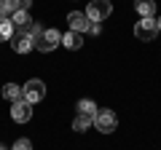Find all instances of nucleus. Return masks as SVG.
<instances>
[{
  "instance_id": "f257e3e1",
  "label": "nucleus",
  "mask_w": 161,
  "mask_h": 150,
  "mask_svg": "<svg viewBox=\"0 0 161 150\" xmlns=\"http://www.w3.org/2000/svg\"><path fill=\"white\" fill-rule=\"evenodd\" d=\"M32 43H35V48H38V51L48 54V51H54V48L62 43V35H59V29H46V27H43V29L32 38Z\"/></svg>"
},
{
  "instance_id": "f03ea898",
  "label": "nucleus",
  "mask_w": 161,
  "mask_h": 150,
  "mask_svg": "<svg viewBox=\"0 0 161 150\" xmlns=\"http://www.w3.org/2000/svg\"><path fill=\"white\" fill-rule=\"evenodd\" d=\"M43 97H46V83L38 81V78H32V81H27L22 86V99H24V102L35 104V102H40Z\"/></svg>"
},
{
  "instance_id": "7ed1b4c3",
  "label": "nucleus",
  "mask_w": 161,
  "mask_h": 150,
  "mask_svg": "<svg viewBox=\"0 0 161 150\" xmlns=\"http://www.w3.org/2000/svg\"><path fill=\"white\" fill-rule=\"evenodd\" d=\"M94 126H97L102 134H113L115 129H118V115H115L113 110H97V115H94Z\"/></svg>"
},
{
  "instance_id": "20e7f679",
  "label": "nucleus",
  "mask_w": 161,
  "mask_h": 150,
  "mask_svg": "<svg viewBox=\"0 0 161 150\" xmlns=\"http://www.w3.org/2000/svg\"><path fill=\"white\" fill-rule=\"evenodd\" d=\"M156 35H158V22L156 19H140L137 24H134V38L137 40H153Z\"/></svg>"
},
{
  "instance_id": "39448f33",
  "label": "nucleus",
  "mask_w": 161,
  "mask_h": 150,
  "mask_svg": "<svg viewBox=\"0 0 161 150\" xmlns=\"http://www.w3.org/2000/svg\"><path fill=\"white\" fill-rule=\"evenodd\" d=\"M113 13V6H110V0H92L86 8V16L92 22H105V19Z\"/></svg>"
},
{
  "instance_id": "423d86ee",
  "label": "nucleus",
  "mask_w": 161,
  "mask_h": 150,
  "mask_svg": "<svg viewBox=\"0 0 161 150\" xmlns=\"http://www.w3.org/2000/svg\"><path fill=\"white\" fill-rule=\"evenodd\" d=\"M67 24L73 32H89V27H92V19L86 16V11H70L67 13Z\"/></svg>"
},
{
  "instance_id": "0eeeda50",
  "label": "nucleus",
  "mask_w": 161,
  "mask_h": 150,
  "mask_svg": "<svg viewBox=\"0 0 161 150\" xmlns=\"http://www.w3.org/2000/svg\"><path fill=\"white\" fill-rule=\"evenodd\" d=\"M11 118H14L16 123H27L30 118H32V104L24 102V99L14 102V107H11Z\"/></svg>"
},
{
  "instance_id": "6e6552de",
  "label": "nucleus",
  "mask_w": 161,
  "mask_h": 150,
  "mask_svg": "<svg viewBox=\"0 0 161 150\" xmlns=\"http://www.w3.org/2000/svg\"><path fill=\"white\" fill-rule=\"evenodd\" d=\"M11 48L16 54H30L35 48V43H32V35H27V32H16L11 38Z\"/></svg>"
},
{
  "instance_id": "1a4fd4ad",
  "label": "nucleus",
  "mask_w": 161,
  "mask_h": 150,
  "mask_svg": "<svg viewBox=\"0 0 161 150\" xmlns=\"http://www.w3.org/2000/svg\"><path fill=\"white\" fill-rule=\"evenodd\" d=\"M134 11L140 19H153L156 16V0H134Z\"/></svg>"
},
{
  "instance_id": "9d476101",
  "label": "nucleus",
  "mask_w": 161,
  "mask_h": 150,
  "mask_svg": "<svg viewBox=\"0 0 161 150\" xmlns=\"http://www.w3.org/2000/svg\"><path fill=\"white\" fill-rule=\"evenodd\" d=\"M62 46L67 48V51H78V48L83 46V35L70 29V32H64V35H62Z\"/></svg>"
},
{
  "instance_id": "9b49d317",
  "label": "nucleus",
  "mask_w": 161,
  "mask_h": 150,
  "mask_svg": "<svg viewBox=\"0 0 161 150\" xmlns=\"http://www.w3.org/2000/svg\"><path fill=\"white\" fill-rule=\"evenodd\" d=\"M11 22H14V29H19V32H24V29L32 24V19H30V11H16L11 16Z\"/></svg>"
},
{
  "instance_id": "f8f14e48",
  "label": "nucleus",
  "mask_w": 161,
  "mask_h": 150,
  "mask_svg": "<svg viewBox=\"0 0 161 150\" xmlns=\"http://www.w3.org/2000/svg\"><path fill=\"white\" fill-rule=\"evenodd\" d=\"M3 97L8 99V102H19V99H22V86H16V83H6V86H3Z\"/></svg>"
},
{
  "instance_id": "ddd939ff",
  "label": "nucleus",
  "mask_w": 161,
  "mask_h": 150,
  "mask_svg": "<svg viewBox=\"0 0 161 150\" xmlns=\"http://www.w3.org/2000/svg\"><path fill=\"white\" fill-rule=\"evenodd\" d=\"M97 104H94L92 102V99H80V102H78V115H86V118H94V115H97Z\"/></svg>"
},
{
  "instance_id": "4468645a",
  "label": "nucleus",
  "mask_w": 161,
  "mask_h": 150,
  "mask_svg": "<svg viewBox=\"0 0 161 150\" xmlns=\"http://www.w3.org/2000/svg\"><path fill=\"white\" fill-rule=\"evenodd\" d=\"M16 13V0H0V19H11Z\"/></svg>"
},
{
  "instance_id": "2eb2a0df",
  "label": "nucleus",
  "mask_w": 161,
  "mask_h": 150,
  "mask_svg": "<svg viewBox=\"0 0 161 150\" xmlns=\"http://www.w3.org/2000/svg\"><path fill=\"white\" fill-rule=\"evenodd\" d=\"M11 38H14V22L0 19V40H11Z\"/></svg>"
},
{
  "instance_id": "dca6fc26",
  "label": "nucleus",
  "mask_w": 161,
  "mask_h": 150,
  "mask_svg": "<svg viewBox=\"0 0 161 150\" xmlns=\"http://www.w3.org/2000/svg\"><path fill=\"white\" fill-rule=\"evenodd\" d=\"M89 123H94V118H86V115H75V121H73V129H75V131H86V129H89Z\"/></svg>"
},
{
  "instance_id": "f3484780",
  "label": "nucleus",
  "mask_w": 161,
  "mask_h": 150,
  "mask_svg": "<svg viewBox=\"0 0 161 150\" xmlns=\"http://www.w3.org/2000/svg\"><path fill=\"white\" fill-rule=\"evenodd\" d=\"M11 150H32V142H30V139H16V142H14V147Z\"/></svg>"
},
{
  "instance_id": "a211bd4d",
  "label": "nucleus",
  "mask_w": 161,
  "mask_h": 150,
  "mask_svg": "<svg viewBox=\"0 0 161 150\" xmlns=\"http://www.w3.org/2000/svg\"><path fill=\"white\" fill-rule=\"evenodd\" d=\"M32 0H16V11H30Z\"/></svg>"
},
{
  "instance_id": "6ab92c4d",
  "label": "nucleus",
  "mask_w": 161,
  "mask_h": 150,
  "mask_svg": "<svg viewBox=\"0 0 161 150\" xmlns=\"http://www.w3.org/2000/svg\"><path fill=\"white\" fill-rule=\"evenodd\" d=\"M89 32H92V35H99V32H102V24H99V22H92V27H89Z\"/></svg>"
},
{
  "instance_id": "aec40b11",
  "label": "nucleus",
  "mask_w": 161,
  "mask_h": 150,
  "mask_svg": "<svg viewBox=\"0 0 161 150\" xmlns=\"http://www.w3.org/2000/svg\"><path fill=\"white\" fill-rule=\"evenodd\" d=\"M156 22H158V32H161V19H156Z\"/></svg>"
},
{
  "instance_id": "412c9836",
  "label": "nucleus",
  "mask_w": 161,
  "mask_h": 150,
  "mask_svg": "<svg viewBox=\"0 0 161 150\" xmlns=\"http://www.w3.org/2000/svg\"><path fill=\"white\" fill-rule=\"evenodd\" d=\"M0 150H6V147H3V145H0Z\"/></svg>"
}]
</instances>
